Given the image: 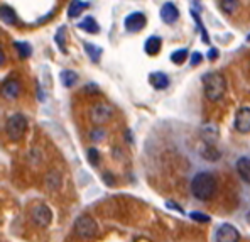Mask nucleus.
<instances>
[{
    "mask_svg": "<svg viewBox=\"0 0 250 242\" xmlns=\"http://www.w3.org/2000/svg\"><path fill=\"white\" fill-rule=\"evenodd\" d=\"M216 190H218V183L216 178L208 171H200L193 176L191 179V193L193 197H196L198 200H211L215 197Z\"/></svg>",
    "mask_w": 250,
    "mask_h": 242,
    "instance_id": "obj_1",
    "label": "nucleus"
},
{
    "mask_svg": "<svg viewBox=\"0 0 250 242\" xmlns=\"http://www.w3.org/2000/svg\"><path fill=\"white\" fill-rule=\"evenodd\" d=\"M203 90L205 97L209 102H220L225 97L227 80L220 71H209L203 76Z\"/></svg>",
    "mask_w": 250,
    "mask_h": 242,
    "instance_id": "obj_2",
    "label": "nucleus"
},
{
    "mask_svg": "<svg viewBox=\"0 0 250 242\" xmlns=\"http://www.w3.org/2000/svg\"><path fill=\"white\" fill-rule=\"evenodd\" d=\"M25 129H27V119L22 113H14L7 119L5 132L10 141H21L22 135L25 134Z\"/></svg>",
    "mask_w": 250,
    "mask_h": 242,
    "instance_id": "obj_3",
    "label": "nucleus"
},
{
    "mask_svg": "<svg viewBox=\"0 0 250 242\" xmlns=\"http://www.w3.org/2000/svg\"><path fill=\"white\" fill-rule=\"evenodd\" d=\"M75 234L82 239H93L98 234L97 222L88 215H82L75 220Z\"/></svg>",
    "mask_w": 250,
    "mask_h": 242,
    "instance_id": "obj_4",
    "label": "nucleus"
},
{
    "mask_svg": "<svg viewBox=\"0 0 250 242\" xmlns=\"http://www.w3.org/2000/svg\"><path fill=\"white\" fill-rule=\"evenodd\" d=\"M31 217L32 222L38 223L39 227H47L51 223V220H53V212H51V208L47 205L38 203L31 210Z\"/></svg>",
    "mask_w": 250,
    "mask_h": 242,
    "instance_id": "obj_5",
    "label": "nucleus"
},
{
    "mask_svg": "<svg viewBox=\"0 0 250 242\" xmlns=\"http://www.w3.org/2000/svg\"><path fill=\"white\" fill-rule=\"evenodd\" d=\"M215 241L216 242H238L240 241V232H238L231 223H223V225H220L218 230H216Z\"/></svg>",
    "mask_w": 250,
    "mask_h": 242,
    "instance_id": "obj_6",
    "label": "nucleus"
},
{
    "mask_svg": "<svg viewBox=\"0 0 250 242\" xmlns=\"http://www.w3.org/2000/svg\"><path fill=\"white\" fill-rule=\"evenodd\" d=\"M146 24H147V19H146V16L142 12L128 14V16L125 17V21H124V25H125V29H127L128 32L142 31V29L146 27Z\"/></svg>",
    "mask_w": 250,
    "mask_h": 242,
    "instance_id": "obj_7",
    "label": "nucleus"
},
{
    "mask_svg": "<svg viewBox=\"0 0 250 242\" xmlns=\"http://www.w3.org/2000/svg\"><path fill=\"white\" fill-rule=\"evenodd\" d=\"M112 113H113L112 107H108L106 104H97L91 109V120L100 126V124H105L112 119Z\"/></svg>",
    "mask_w": 250,
    "mask_h": 242,
    "instance_id": "obj_8",
    "label": "nucleus"
},
{
    "mask_svg": "<svg viewBox=\"0 0 250 242\" xmlns=\"http://www.w3.org/2000/svg\"><path fill=\"white\" fill-rule=\"evenodd\" d=\"M235 129L242 134L250 132V107H240L235 113Z\"/></svg>",
    "mask_w": 250,
    "mask_h": 242,
    "instance_id": "obj_9",
    "label": "nucleus"
},
{
    "mask_svg": "<svg viewBox=\"0 0 250 242\" xmlns=\"http://www.w3.org/2000/svg\"><path fill=\"white\" fill-rule=\"evenodd\" d=\"M159 14H161V19H163L164 24H174V22L179 19V10L172 2L164 3V5L161 7Z\"/></svg>",
    "mask_w": 250,
    "mask_h": 242,
    "instance_id": "obj_10",
    "label": "nucleus"
},
{
    "mask_svg": "<svg viewBox=\"0 0 250 242\" xmlns=\"http://www.w3.org/2000/svg\"><path fill=\"white\" fill-rule=\"evenodd\" d=\"M2 93H3V97H7V98H16L17 95L21 93L19 82H17V80H14V78L5 80V82H3V85H2Z\"/></svg>",
    "mask_w": 250,
    "mask_h": 242,
    "instance_id": "obj_11",
    "label": "nucleus"
},
{
    "mask_svg": "<svg viewBox=\"0 0 250 242\" xmlns=\"http://www.w3.org/2000/svg\"><path fill=\"white\" fill-rule=\"evenodd\" d=\"M237 171H238V175H240V178L250 185V157H247V156L238 157L237 159Z\"/></svg>",
    "mask_w": 250,
    "mask_h": 242,
    "instance_id": "obj_12",
    "label": "nucleus"
},
{
    "mask_svg": "<svg viewBox=\"0 0 250 242\" xmlns=\"http://www.w3.org/2000/svg\"><path fill=\"white\" fill-rule=\"evenodd\" d=\"M149 82H150V85H152L156 90H164L167 85H169V78H167V75L166 73H163V71H156V73H150V76H149Z\"/></svg>",
    "mask_w": 250,
    "mask_h": 242,
    "instance_id": "obj_13",
    "label": "nucleus"
},
{
    "mask_svg": "<svg viewBox=\"0 0 250 242\" xmlns=\"http://www.w3.org/2000/svg\"><path fill=\"white\" fill-rule=\"evenodd\" d=\"M161 46H163V39L159 36H150V38H147L144 44V51L149 56H154V54H157L161 51Z\"/></svg>",
    "mask_w": 250,
    "mask_h": 242,
    "instance_id": "obj_14",
    "label": "nucleus"
},
{
    "mask_svg": "<svg viewBox=\"0 0 250 242\" xmlns=\"http://www.w3.org/2000/svg\"><path fill=\"white\" fill-rule=\"evenodd\" d=\"M88 7H90L88 2H83V0H71V3H69V7H68V16L71 17V19H75V17L82 16V12L86 10Z\"/></svg>",
    "mask_w": 250,
    "mask_h": 242,
    "instance_id": "obj_15",
    "label": "nucleus"
},
{
    "mask_svg": "<svg viewBox=\"0 0 250 242\" xmlns=\"http://www.w3.org/2000/svg\"><path fill=\"white\" fill-rule=\"evenodd\" d=\"M78 27L82 29L84 32H90V34H97L98 31H100V25H98V22L93 19V17H84V19L80 22Z\"/></svg>",
    "mask_w": 250,
    "mask_h": 242,
    "instance_id": "obj_16",
    "label": "nucleus"
},
{
    "mask_svg": "<svg viewBox=\"0 0 250 242\" xmlns=\"http://www.w3.org/2000/svg\"><path fill=\"white\" fill-rule=\"evenodd\" d=\"M60 78H61V83L64 85L66 88H71L75 87V83L78 82V75L71 69H64V71L60 73Z\"/></svg>",
    "mask_w": 250,
    "mask_h": 242,
    "instance_id": "obj_17",
    "label": "nucleus"
},
{
    "mask_svg": "<svg viewBox=\"0 0 250 242\" xmlns=\"http://www.w3.org/2000/svg\"><path fill=\"white\" fill-rule=\"evenodd\" d=\"M0 16H2V22L3 24H7V25H14V24H17V16H16V12H14L10 7H7V5H2L0 7Z\"/></svg>",
    "mask_w": 250,
    "mask_h": 242,
    "instance_id": "obj_18",
    "label": "nucleus"
},
{
    "mask_svg": "<svg viewBox=\"0 0 250 242\" xmlns=\"http://www.w3.org/2000/svg\"><path fill=\"white\" fill-rule=\"evenodd\" d=\"M84 51L88 53V56L91 58V61H93V63H98L102 53H104V51H102V47L95 46V44H91V43H84Z\"/></svg>",
    "mask_w": 250,
    "mask_h": 242,
    "instance_id": "obj_19",
    "label": "nucleus"
},
{
    "mask_svg": "<svg viewBox=\"0 0 250 242\" xmlns=\"http://www.w3.org/2000/svg\"><path fill=\"white\" fill-rule=\"evenodd\" d=\"M14 47H16L17 51H19V54L22 58H27V56H31V53H32V47H31V44L29 43H25V41H16L14 43Z\"/></svg>",
    "mask_w": 250,
    "mask_h": 242,
    "instance_id": "obj_20",
    "label": "nucleus"
},
{
    "mask_svg": "<svg viewBox=\"0 0 250 242\" xmlns=\"http://www.w3.org/2000/svg\"><path fill=\"white\" fill-rule=\"evenodd\" d=\"M188 60V49H178L171 54V61L174 65H183Z\"/></svg>",
    "mask_w": 250,
    "mask_h": 242,
    "instance_id": "obj_21",
    "label": "nucleus"
},
{
    "mask_svg": "<svg viewBox=\"0 0 250 242\" xmlns=\"http://www.w3.org/2000/svg\"><path fill=\"white\" fill-rule=\"evenodd\" d=\"M220 7L223 9V12L227 14H233L238 9V0H222Z\"/></svg>",
    "mask_w": 250,
    "mask_h": 242,
    "instance_id": "obj_22",
    "label": "nucleus"
},
{
    "mask_svg": "<svg viewBox=\"0 0 250 242\" xmlns=\"http://www.w3.org/2000/svg\"><path fill=\"white\" fill-rule=\"evenodd\" d=\"M64 38H66V27L62 25V27L58 31V34H56V43H58V46H60V49L62 51V53H66V46H64Z\"/></svg>",
    "mask_w": 250,
    "mask_h": 242,
    "instance_id": "obj_23",
    "label": "nucleus"
},
{
    "mask_svg": "<svg viewBox=\"0 0 250 242\" xmlns=\"http://www.w3.org/2000/svg\"><path fill=\"white\" fill-rule=\"evenodd\" d=\"M207 149H208V151H203V156L207 157V159H218V157H220V153L216 151L211 144H208Z\"/></svg>",
    "mask_w": 250,
    "mask_h": 242,
    "instance_id": "obj_24",
    "label": "nucleus"
},
{
    "mask_svg": "<svg viewBox=\"0 0 250 242\" xmlns=\"http://www.w3.org/2000/svg\"><path fill=\"white\" fill-rule=\"evenodd\" d=\"M193 14V19L198 22V25H200V29H201V34H203V43H209V39H208V34H207V31H205V25H203V22H201V19H200V16H198L196 12H191Z\"/></svg>",
    "mask_w": 250,
    "mask_h": 242,
    "instance_id": "obj_25",
    "label": "nucleus"
},
{
    "mask_svg": "<svg viewBox=\"0 0 250 242\" xmlns=\"http://www.w3.org/2000/svg\"><path fill=\"white\" fill-rule=\"evenodd\" d=\"M88 159H90L91 164H98V159H100V156H98V151L95 148H90L88 149Z\"/></svg>",
    "mask_w": 250,
    "mask_h": 242,
    "instance_id": "obj_26",
    "label": "nucleus"
},
{
    "mask_svg": "<svg viewBox=\"0 0 250 242\" xmlns=\"http://www.w3.org/2000/svg\"><path fill=\"white\" fill-rule=\"evenodd\" d=\"M91 139H93L95 142L104 141V139H105V132L102 131V129H95V131H91Z\"/></svg>",
    "mask_w": 250,
    "mask_h": 242,
    "instance_id": "obj_27",
    "label": "nucleus"
},
{
    "mask_svg": "<svg viewBox=\"0 0 250 242\" xmlns=\"http://www.w3.org/2000/svg\"><path fill=\"white\" fill-rule=\"evenodd\" d=\"M191 219L193 220H198V222H209V217L205 214H201V212H193L191 214Z\"/></svg>",
    "mask_w": 250,
    "mask_h": 242,
    "instance_id": "obj_28",
    "label": "nucleus"
},
{
    "mask_svg": "<svg viewBox=\"0 0 250 242\" xmlns=\"http://www.w3.org/2000/svg\"><path fill=\"white\" fill-rule=\"evenodd\" d=\"M201 63V53H198V51H196V53H193V58H191V65H200Z\"/></svg>",
    "mask_w": 250,
    "mask_h": 242,
    "instance_id": "obj_29",
    "label": "nucleus"
},
{
    "mask_svg": "<svg viewBox=\"0 0 250 242\" xmlns=\"http://www.w3.org/2000/svg\"><path fill=\"white\" fill-rule=\"evenodd\" d=\"M216 56H218V51L216 49H211L208 53V60H216Z\"/></svg>",
    "mask_w": 250,
    "mask_h": 242,
    "instance_id": "obj_30",
    "label": "nucleus"
},
{
    "mask_svg": "<svg viewBox=\"0 0 250 242\" xmlns=\"http://www.w3.org/2000/svg\"><path fill=\"white\" fill-rule=\"evenodd\" d=\"M247 220H249V222H250V212H249V214H247Z\"/></svg>",
    "mask_w": 250,
    "mask_h": 242,
    "instance_id": "obj_31",
    "label": "nucleus"
},
{
    "mask_svg": "<svg viewBox=\"0 0 250 242\" xmlns=\"http://www.w3.org/2000/svg\"><path fill=\"white\" fill-rule=\"evenodd\" d=\"M247 41H250V34H249V38H247Z\"/></svg>",
    "mask_w": 250,
    "mask_h": 242,
    "instance_id": "obj_32",
    "label": "nucleus"
}]
</instances>
